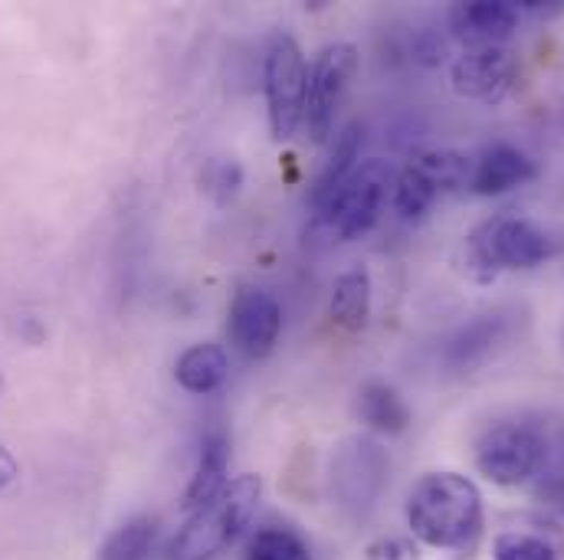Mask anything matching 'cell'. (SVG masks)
<instances>
[{
    "instance_id": "obj_1",
    "label": "cell",
    "mask_w": 564,
    "mask_h": 560,
    "mask_svg": "<svg viewBox=\"0 0 564 560\" xmlns=\"http://www.w3.org/2000/svg\"><path fill=\"white\" fill-rule=\"evenodd\" d=\"M404 515L411 535L436 551H469L482 535V495L459 472H426L411 488Z\"/></svg>"
},
{
    "instance_id": "obj_2",
    "label": "cell",
    "mask_w": 564,
    "mask_h": 560,
    "mask_svg": "<svg viewBox=\"0 0 564 560\" xmlns=\"http://www.w3.org/2000/svg\"><path fill=\"white\" fill-rule=\"evenodd\" d=\"M263 498L260 475H237L210 502L187 512L184 528L174 535L167 560H217L250 528Z\"/></svg>"
},
{
    "instance_id": "obj_3",
    "label": "cell",
    "mask_w": 564,
    "mask_h": 560,
    "mask_svg": "<svg viewBox=\"0 0 564 560\" xmlns=\"http://www.w3.org/2000/svg\"><path fill=\"white\" fill-rule=\"evenodd\" d=\"M555 240L529 217H489L466 237V266L479 282L529 273L555 256Z\"/></svg>"
},
{
    "instance_id": "obj_4",
    "label": "cell",
    "mask_w": 564,
    "mask_h": 560,
    "mask_svg": "<svg viewBox=\"0 0 564 560\" xmlns=\"http://www.w3.org/2000/svg\"><path fill=\"white\" fill-rule=\"evenodd\" d=\"M394 174L398 171L381 157L361 161L348 174V180L328 197V204L315 213V220L341 243H351V240L371 233L375 223L381 220L384 207L391 204Z\"/></svg>"
},
{
    "instance_id": "obj_5",
    "label": "cell",
    "mask_w": 564,
    "mask_h": 560,
    "mask_svg": "<svg viewBox=\"0 0 564 560\" xmlns=\"http://www.w3.org/2000/svg\"><path fill=\"white\" fill-rule=\"evenodd\" d=\"M549 459V436L529 420L492 422L476 442V469L502 488L529 485Z\"/></svg>"
},
{
    "instance_id": "obj_6",
    "label": "cell",
    "mask_w": 564,
    "mask_h": 560,
    "mask_svg": "<svg viewBox=\"0 0 564 560\" xmlns=\"http://www.w3.org/2000/svg\"><path fill=\"white\" fill-rule=\"evenodd\" d=\"M263 89H267L270 132L276 141H289L305 122V92H308V63L302 46L289 33L273 36L267 50Z\"/></svg>"
},
{
    "instance_id": "obj_7",
    "label": "cell",
    "mask_w": 564,
    "mask_h": 560,
    "mask_svg": "<svg viewBox=\"0 0 564 560\" xmlns=\"http://www.w3.org/2000/svg\"><path fill=\"white\" fill-rule=\"evenodd\" d=\"M358 73V50L351 43H328L308 66L305 92V122L302 129L312 141H328L335 135V116L345 102V92Z\"/></svg>"
},
{
    "instance_id": "obj_8",
    "label": "cell",
    "mask_w": 564,
    "mask_h": 560,
    "mask_svg": "<svg viewBox=\"0 0 564 560\" xmlns=\"http://www.w3.org/2000/svg\"><path fill=\"white\" fill-rule=\"evenodd\" d=\"M519 76L522 66L509 46H473L449 66L453 92L479 106H502L519 89Z\"/></svg>"
},
{
    "instance_id": "obj_9",
    "label": "cell",
    "mask_w": 564,
    "mask_h": 560,
    "mask_svg": "<svg viewBox=\"0 0 564 560\" xmlns=\"http://www.w3.org/2000/svg\"><path fill=\"white\" fill-rule=\"evenodd\" d=\"M388 472H391V459L375 439H351L338 449L332 462V485L345 508L365 515L368 508H375L388 482Z\"/></svg>"
},
{
    "instance_id": "obj_10",
    "label": "cell",
    "mask_w": 564,
    "mask_h": 560,
    "mask_svg": "<svg viewBox=\"0 0 564 560\" xmlns=\"http://www.w3.org/2000/svg\"><path fill=\"white\" fill-rule=\"evenodd\" d=\"M282 331L280 298L260 285L237 288L230 301V338L237 351L250 361H263L273 354Z\"/></svg>"
},
{
    "instance_id": "obj_11",
    "label": "cell",
    "mask_w": 564,
    "mask_h": 560,
    "mask_svg": "<svg viewBox=\"0 0 564 560\" xmlns=\"http://www.w3.org/2000/svg\"><path fill=\"white\" fill-rule=\"evenodd\" d=\"M512 334H516V318L509 311L502 308L482 311L449 334L443 348V364L453 374H473L489 361H496L509 348Z\"/></svg>"
},
{
    "instance_id": "obj_12",
    "label": "cell",
    "mask_w": 564,
    "mask_h": 560,
    "mask_svg": "<svg viewBox=\"0 0 564 560\" xmlns=\"http://www.w3.org/2000/svg\"><path fill=\"white\" fill-rule=\"evenodd\" d=\"M519 7L516 0H459L449 7L446 23L449 33L466 46H506L519 30Z\"/></svg>"
},
{
    "instance_id": "obj_13",
    "label": "cell",
    "mask_w": 564,
    "mask_h": 560,
    "mask_svg": "<svg viewBox=\"0 0 564 560\" xmlns=\"http://www.w3.org/2000/svg\"><path fill=\"white\" fill-rule=\"evenodd\" d=\"M535 177V164L525 151L512 144H489L479 157H473L469 190L476 197H502Z\"/></svg>"
},
{
    "instance_id": "obj_14",
    "label": "cell",
    "mask_w": 564,
    "mask_h": 560,
    "mask_svg": "<svg viewBox=\"0 0 564 560\" xmlns=\"http://www.w3.org/2000/svg\"><path fill=\"white\" fill-rule=\"evenodd\" d=\"M227 469H230V436L224 429H210L204 439H200V452H197V465L191 472V482L184 488V498H181V508L184 512H194L200 508L204 502H210L230 479H227Z\"/></svg>"
},
{
    "instance_id": "obj_15",
    "label": "cell",
    "mask_w": 564,
    "mask_h": 560,
    "mask_svg": "<svg viewBox=\"0 0 564 560\" xmlns=\"http://www.w3.org/2000/svg\"><path fill=\"white\" fill-rule=\"evenodd\" d=\"M361 141H365V129L358 122H348L345 129H338V135L332 139V151H328V161L325 167L318 171L315 184H312V194H308V207L312 213H318L328 197L348 180V174L361 164Z\"/></svg>"
},
{
    "instance_id": "obj_16",
    "label": "cell",
    "mask_w": 564,
    "mask_h": 560,
    "mask_svg": "<svg viewBox=\"0 0 564 560\" xmlns=\"http://www.w3.org/2000/svg\"><path fill=\"white\" fill-rule=\"evenodd\" d=\"M227 377H230V354L220 344H191L174 364V381L197 397L220 391Z\"/></svg>"
},
{
    "instance_id": "obj_17",
    "label": "cell",
    "mask_w": 564,
    "mask_h": 560,
    "mask_svg": "<svg viewBox=\"0 0 564 560\" xmlns=\"http://www.w3.org/2000/svg\"><path fill=\"white\" fill-rule=\"evenodd\" d=\"M328 315L338 328H345L351 334L368 325V318H371V276H368V270L351 266L332 282Z\"/></svg>"
},
{
    "instance_id": "obj_18",
    "label": "cell",
    "mask_w": 564,
    "mask_h": 560,
    "mask_svg": "<svg viewBox=\"0 0 564 560\" xmlns=\"http://www.w3.org/2000/svg\"><path fill=\"white\" fill-rule=\"evenodd\" d=\"M358 417L368 429L398 436L411 426V407L408 400L384 381H368L358 391Z\"/></svg>"
},
{
    "instance_id": "obj_19",
    "label": "cell",
    "mask_w": 564,
    "mask_h": 560,
    "mask_svg": "<svg viewBox=\"0 0 564 560\" xmlns=\"http://www.w3.org/2000/svg\"><path fill=\"white\" fill-rule=\"evenodd\" d=\"M154 538H158L154 518H148V515L129 518L106 538V545L99 548V560H148Z\"/></svg>"
},
{
    "instance_id": "obj_20",
    "label": "cell",
    "mask_w": 564,
    "mask_h": 560,
    "mask_svg": "<svg viewBox=\"0 0 564 560\" xmlns=\"http://www.w3.org/2000/svg\"><path fill=\"white\" fill-rule=\"evenodd\" d=\"M243 560H312V551L289 528H263L250 538Z\"/></svg>"
},
{
    "instance_id": "obj_21",
    "label": "cell",
    "mask_w": 564,
    "mask_h": 560,
    "mask_svg": "<svg viewBox=\"0 0 564 560\" xmlns=\"http://www.w3.org/2000/svg\"><path fill=\"white\" fill-rule=\"evenodd\" d=\"M492 560H558L555 545L539 535V531H525V528H512L502 531L492 545Z\"/></svg>"
},
{
    "instance_id": "obj_22",
    "label": "cell",
    "mask_w": 564,
    "mask_h": 560,
    "mask_svg": "<svg viewBox=\"0 0 564 560\" xmlns=\"http://www.w3.org/2000/svg\"><path fill=\"white\" fill-rule=\"evenodd\" d=\"M200 184L214 197V204L224 207V204H230L240 194V187H243V167L234 157H210L204 164V171H200Z\"/></svg>"
},
{
    "instance_id": "obj_23",
    "label": "cell",
    "mask_w": 564,
    "mask_h": 560,
    "mask_svg": "<svg viewBox=\"0 0 564 560\" xmlns=\"http://www.w3.org/2000/svg\"><path fill=\"white\" fill-rule=\"evenodd\" d=\"M532 482H535L532 492H535L539 505H545L549 512H555V515L564 518V446L555 455L549 449V459H545L542 472Z\"/></svg>"
},
{
    "instance_id": "obj_24",
    "label": "cell",
    "mask_w": 564,
    "mask_h": 560,
    "mask_svg": "<svg viewBox=\"0 0 564 560\" xmlns=\"http://www.w3.org/2000/svg\"><path fill=\"white\" fill-rule=\"evenodd\" d=\"M411 56H414V63H421V66H440L443 59H446V40L436 33V30H421L414 40H411Z\"/></svg>"
},
{
    "instance_id": "obj_25",
    "label": "cell",
    "mask_w": 564,
    "mask_h": 560,
    "mask_svg": "<svg viewBox=\"0 0 564 560\" xmlns=\"http://www.w3.org/2000/svg\"><path fill=\"white\" fill-rule=\"evenodd\" d=\"M365 560H421L417 548L404 538H378L368 545Z\"/></svg>"
},
{
    "instance_id": "obj_26",
    "label": "cell",
    "mask_w": 564,
    "mask_h": 560,
    "mask_svg": "<svg viewBox=\"0 0 564 560\" xmlns=\"http://www.w3.org/2000/svg\"><path fill=\"white\" fill-rule=\"evenodd\" d=\"M17 479H20V465H17V459L0 446V492H7L10 485H17Z\"/></svg>"
},
{
    "instance_id": "obj_27",
    "label": "cell",
    "mask_w": 564,
    "mask_h": 560,
    "mask_svg": "<svg viewBox=\"0 0 564 560\" xmlns=\"http://www.w3.org/2000/svg\"><path fill=\"white\" fill-rule=\"evenodd\" d=\"M0 394H3V374H0Z\"/></svg>"
}]
</instances>
